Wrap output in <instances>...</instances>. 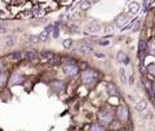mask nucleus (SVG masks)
<instances>
[{
    "label": "nucleus",
    "instance_id": "f257e3e1",
    "mask_svg": "<svg viewBox=\"0 0 155 131\" xmlns=\"http://www.w3.org/2000/svg\"><path fill=\"white\" fill-rule=\"evenodd\" d=\"M98 121L102 126H108L114 121V114L110 109H102L98 113Z\"/></svg>",
    "mask_w": 155,
    "mask_h": 131
},
{
    "label": "nucleus",
    "instance_id": "f03ea898",
    "mask_svg": "<svg viewBox=\"0 0 155 131\" xmlns=\"http://www.w3.org/2000/svg\"><path fill=\"white\" fill-rule=\"evenodd\" d=\"M96 79V71L93 69H87L82 73V82L85 84L92 83L93 81Z\"/></svg>",
    "mask_w": 155,
    "mask_h": 131
},
{
    "label": "nucleus",
    "instance_id": "7ed1b4c3",
    "mask_svg": "<svg viewBox=\"0 0 155 131\" xmlns=\"http://www.w3.org/2000/svg\"><path fill=\"white\" fill-rule=\"evenodd\" d=\"M116 117L119 118L120 122H125V121H128V118H129L128 108H127L125 105H120V107L118 108V110H116Z\"/></svg>",
    "mask_w": 155,
    "mask_h": 131
},
{
    "label": "nucleus",
    "instance_id": "20e7f679",
    "mask_svg": "<svg viewBox=\"0 0 155 131\" xmlns=\"http://www.w3.org/2000/svg\"><path fill=\"white\" fill-rule=\"evenodd\" d=\"M63 73L66 74L67 77H75L79 73V68H78L75 64H67V65L63 66Z\"/></svg>",
    "mask_w": 155,
    "mask_h": 131
},
{
    "label": "nucleus",
    "instance_id": "39448f33",
    "mask_svg": "<svg viewBox=\"0 0 155 131\" xmlns=\"http://www.w3.org/2000/svg\"><path fill=\"white\" fill-rule=\"evenodd\" d=\"M9 83L10 86H17V84H22L23 83V75L20 73H13L10 75V79H9Z\"/></svg>",
    "mask_w": 155,
    "mask_h": 131
},
{
    "label": "nucleus",
    "instance_id": "423d86ee",
    "mask_svg": "<svg viewBox=\"0 0 155 131\" xmlns=\"http://www.w3.org/2000/svg\"><path fill=\"white\" fill-rule=\"evenodd\" d=\"M51 87H52V90H53L54 92H61V91H63L65 90V82L56 79V81H53L51 83Z\"/></svg>",
    "mask_w": 155,
    "mask_h": 131
},
{
    "label": "nucleus",
    "instance_id": "0eeeda50",
    "mask_svg": "<svg viewBox=\"0 0 155 131\" xmlns=\"http://www.w3.org/2000/svg\"><path fill=\"white\" fill-rule=\"evenodd\" d=\"M80 51H82L83 53H90L93 51V47H92V44H90L89 42L83 40V42L80 43Z\"/></svg>",
    "mask_w": 155,
    "mask_h": 131
},
{
    "label": "nucleus",
    "instance_id": "6e6552de",
    "mask_svg": "<svg viewBox=\"0 0 155 131\" xmlns=\"http://www.w3.org/2000/svg\"><path fill=\"white\" fill-rule=\"evenodd\" d=\"M116 60L119 61V62H121V64H129V58H128V56H127V53H124L123 51H119L118 53H116Z\"/></svg>",
    "mask_w": 155,
    "mask_h": 131
},
{
    "label": "nucleus",
    "instance_id": "1a4fd4ad",
    "mask_svg": "<svg viewBox=\"0 0 155 131\" xmlns=\"http://www.w3.org/2000/svg\"><path fill=\"white\" fill-rule=\"evenodd\" d=\"M134 108H136V110H137L138 113L145 112V110H146V108H147L146 100H140V101H137L136 104H134Z\"/></svg>",
    "mask_w": 155,
    "mask_h": 131
},
{
    "label": "nucleus",
    "instance_id": "9d476101",
    "mask_svg": "<svg viewBox=\"0 0 155 131\" xmlns=\"http://www.w3.org/2000/svg\"><path fill=\"white\" fill-rule=\"evenodd\" d=\"M98 30H100V26H98V22H97V21H92V22H90V24L87 26L85 31H87V33H97Z\"/></svg>",
    "mask_w": 155,
    "mask_h": 131
},
{
    "label": "nucleus",
    "instance_id": "9b49d317",
    "mask_svg": "<svg viewBox=\"0 0 155 131\" xmlns=\"http://www.w3.org/2000/svg\"><path fill=\"white\" fill-rule=\"evenodd\" d=\"M106 92H107L108 96H116V95H118V90H116L115 84H113V83L107 84V87H106Z\"/></svg>",
    "mask_w": 155,
    "mask_h": 131
},
{
    "label": "nucleus",
    "instance_id": "f8f14e48",
    "mask_svg": "<svg viewBox=\"0 0 155 131\" xmlns=\"http://www.w3.org/2000/svg\"><path fill=\"white\" fill-rule=\"evenodd\" d=\"M128 20H129V17L127 16V14H121V16H119L118 18H116V25L120 27V26H123V25H125Z\"/></svg>",
    "mask_w": 155,
    "mask_h": 131
},
{
    "label": "nucleus",
    "instance_id": "ddd939ff",
    "mask_svg": "<svg viewBox=\"0 0 155 131\" xmlns=\"http://www.w3.org/2000/svg\"><path fill=\"white\" fill-rule=\"evenodd\" d=\"M147 48H149V43L144 39L140 40L138 42V52H147Z\"/></svg>",
    "mask_w": 155,
    "mask_h": 131
},
{
    "label": "nucleus",
    "instance_id": "4468645a",
    "mask_svg": "<svg viewBox=\"0 0 155 131\" xmlns=\"http://www.w3.org/2000/svg\"><path fill=\"white\" fill-rule=\"evenodd\" d=\"M40 57L44 58V60H51V58L53 57V53H52V51L43 50V51L40 52Z\"/></svg>",
    "mask_w": 155,
    "mask_h": 131
},
{
    "label": "nucleus",
    "instance_id": "2eb2a0df",
    "mask_svg": "<svg viewBox=\"0 0 155 131\" xmlns=\"http://www.w3.org/2000/svg\"><path fill=\"white\" fill-rule=\"evenodd\" d=\"M61 61H62V58L59 57V56H53V57L49 60V64H51L52 66H57L61 64Z\"/></svg>",
    "mask_w": 155,
    "mask_h": 131
},
{
    "label": "nucleus",
    "instance_id": "dca6fc26",
    "mask_svg": "<svg viewBox=\"0 0 155 131\" xmlns=\"http://www.w3.org/2000/svg\"><path fill=\"white\" fill-rule=\"evenodd\" d=\"M146 70H147V73H149L150 75L155 77V64H154V62L149 64V65L146 66Z\"/></svg>",
    "mask_w": 155,
    "mask_h": 131
},
{
    "label": "nucleus",
    "instance_id": "f3484780",
    "mask_svg": "<svg viewBox=\"0 0 155 131\" xmlns=\"http://www.w3.org/2000/svg\"><path fill=\"white\" fill-rule=\"evenodd\" d=\"M140 9V5L137 3H131L129 4V13H137Z\"/></svg>",
    "mask_w": 155,
    "mask_h": 131
},
{
    "label": "nucleus",
    "instance_id": "a211bd4d",
    "mask_svg": "<svg viewBox=\"0 0 155 131\" xmlns=\"http://www.w3.org/2000/svg\"><path fill=\"white\" fill-rule=\"evenodd\" d=\"M23 57H25L26 60H34V58L36 57V53L34 52V51H27V52H25Z\"/></svg>",
    "mask_w": 155,
    "mask_h": 131
},
{
    "label": "nucleus",
    "instance_id": "6ab92c4d",
    "mask_svg": "<svg viewBox=\"0 0 155 131\" xmlns=\"http://www.w3.org/2000/svg\"><path fill=\"white\" fill-rule=\"evenodd\" d=\"M119 79H120L121 83H127V75L124 69H119Z\"/></svg>",
    "mask_w": 155,
    "mask_h": 131
},
{
    "label": "nucleus",
    "instance_id": "aec40b11",
    "mask_svg": "<svg viewBox=\"0 0 155 131\" xmlns=\"http://www.w3.org/2000/svg\"><path fill=\"white\" fill-rule=\"evenodd\" d=\"M90 131H105V128L101 123H93L92 127H90Z\"/></svg>",
    "mask_w": 155,
    "mask_h": 131
},
{
    "label": "nucleus",
    "instance_id": "412c9836",
    "mask_svg": "<svg viewBox=\"0 0 155 131\" xmlns=\"http://www.w3.org/2000/svg\"><path fill=\"white\" fill-rule=\"evenodd\" d=\"M80 8H82V11H88V9L90 8V1H88V0L82 1V4H80Z\"/></svg>",
    "mask_w": 155,
    "mask_h": 131
},
{
    "label": "nucleus",
    "instance_id": "4be33fe9",
    "mask_svg": "<svg viewBox=\"0 0 155 131\" xmlns=\"http://www.w3.org/2000/svg\"><path fill=\"white\" fill-rule=\"evenodd\" d=\"M7 79H8L7 74H5V73H0V87H3L5 83H7Z\"/></svg>",
    "mask_w": 155,
    "mask_h": 131
},
{
    "label": "nucleus",
    "instance_id": "5701e85b",
    "mask_svg": "<svg viewBox=\"0 0 155 131\" xmlns=\"http://www.w3.org/2000/svg\"><path fill=\"white\" fill-rule=\"evenodd\" d=\"M9 57L12 58V60H20V58L22 57V53L21 52H12L9 55Z\"/></svg>",
    "mask_w": 155,
    "mask_h": 131
},
{
    "label": "nucleus",
    "instance_id": "b1692460",
    "mask_svg": "<svg viewBox=\"0 0 155 131\" xmlns=\"http://www.w3.org/2000/svg\"><path fill=\"white\" fill-rule=\"evenodd\" d=\"M147 52H149L151 56H154V57H155V43H150L149 48H147Z\"/></svg>",
    "mask_w": 155,
    "mask_h": 131
},
{
    "label": "nucleus",
    "instance_id": "393cba45",
    "mask_svg": "<svg viewBox=\"0 0 155 131\" xmlns=\"http://www.w3.org/2000/svg\"><path fill=\"white\" fill-rule=\"evenodd\" d=\"M49 35V33L46 31V30H43V31L39 34V39L41 40V42H44V40H46V37Z\"/></svg>",
    "mask_w": 155,
    "mask_h": 131
},
{
    "label": "nucleus",
    "instance_id": "a878e982",
    "mask_svg": "<svg viewBox=\"0 0 155 131\" xmlns=\"http://www.w3.org/2000/svg\"><path fill=\"white\" fill-rule=\"evenodd\" d=\"M28 40H30L31 43H38V42H40V39H39V35H31Z\"/></svg>",
    "mask_w": 155,
    "mask_h": 131
},
{
    "label": "nucleus",
    "instance_id": "bb28decb",
    "mask_svg": "<svg viewBox=\"0 0 155 131\" xmlns=\"http://www.w3.org/2000/svg\"><path fill=\"white\" fill-rule=\"evenodd\" d=\"M71 44H72V40H71V39H66V40H63V45H65V48H70V47H71Z\"/></svg>",
    "mask_w": 155,
    "mask_h": 131
},
{
    "label": "nucleus",
    "instance_id": "cd10ccee",
    "mask_svg": "<svg viewBox=\"0 0 155 131\" xmlns=\"http://www.w3.org/2000/svg\"><path fill=\"white\" fill-rule=\"evenodd\" d=\"M63 61L66 64H75V58L74 57H66V58H63Z\"/></svg>",
    "mask_w": 155,
    "mask_h": 131
},
{
    "label": "nucleus",
    "instance_id": "c85d7f7f",
    "mask_svg": "<svg viewBox=\"0 0 155 131\" xmlns=\"http://www.w3.org/2000/svg\"><path fill=\"white\" fill-rule=\"evenodd\" d=\"M140 26H141V22L136 21V22H134V25H133V29H132V30H133V31H137V30L140 29Z\"/></svg>",
    "mask_w": 155,
    "mask_h": 131
},
{
    "label": "nucleus",
    "instance_id": "c756f323",
    "mask_svg": "<svg viewBox=\"0 0 155 131\" xmlns=\"http://www.w3.org/2000/svg\"><path fill=\"white\" fill-rule=\"evenodd\" d=\"M144 9L145 12L149 11V0H144Z\"/></svg>",
    "mask_w": 155,
    "mask_h": 131
},
{
    "label": "nucleus",
    "instance_id": "7c9ffc66",
    "mask_svg": "<svg viewBox=\"0 0 155 131\" xmlns=\"http://www.w3.org/2000/svg\"><path fill=\"white\" fill-rule=\"evenodd\" d=\"M111 127H113V128H118L119 127V126H120V123H118V122H111Z\"/></svg>",
    "mask_w": 155,
    "mask_h": 131
},
{
    "label": "nucleus",
    "instance_id": "2f4dec72",
    "mask_svg": "<svg viewBox=\"0 0 155 131\" xmlns=\"http://www.w3.org/2000/svg\"><path fill=\"white\" fill-rule=\"evenodd\" d=\"M100 44L101 45H108L110 42H108V40H100Z\"/></svg>",
    "mask_w": 155,
    "mask_h": 131
},
{
    "label": "nucleus",
    "instance_id": "473e14b6",
    "mask_svg": "<svg viewBox=\"0 0 155 131\" xmlns=\"http://www.w3.org/2000/svg\"><path fill=\"white\" fill-rule=\"evenodd\" d=\"M96 56L100 58H105V55H103V53H96Z\"/></svg>",
    "mask_w": 155,
    "mask_h": 131
},
{
    "label": "nucleus",
    "instance_id": "72a5a7b5",
    "mask_svg": "<svg viewBox=\"0 0 155 131\" xmlns=\"http://www.w3.org/2000/svg\"><path fill=\"white\" fill-rule=\"evenodd\" d=\"M5 31H7V29H5V27H0V33H5Z\"/></svg>",
    "mask_w": 155,
    "mask_h": 131
},
{
    "label": "nucleus",
    "instance_id": "f704fd0d",
    "mask_svg": "<svg viewBox=\"0 0 155 131\" xmlns=\"http://www.w3.org/2000/svg\"><path fill=\"white\" fill-rule=\"evenodd\" d=\"M13 43H14V42H13V40H8V42H7V45H12Z\"/></svg>",
    "mask_w": 155,
    "mask_h": 131
},
{
    "label": "nucleus",
    "instance_id": "c9c22d12",
    "mask_svg": "<svg viewBox=\"0 0 155 131\" xmlns=\"http://www.w3.org/2000/svg\"><path fill=\"white\" fill-rule=\"evenodd\" d=\"M152 87H154V91H155V81H154V84H152Z\"/></svg>",
    "mask_w": 155,
    "mask_h": 131
},
{
    "label": "nucleus",
    "instance_id": "e433bc0d",
    "mask_svg": "<svg viewBox=\"0 0 155 131\" xmlns=\"http://www.w3.org/2000/svg\"><path fill=\"white\" fill-rule=\"evenodd\" d=\"M96 1H98V0H93V3H96Z\"/></svg>",
    "mask_w": 155,
    "mask_h": 131
},
{
    "label": "nucleus",
    "instance_id": "4c0bfd02",
    "mask_svg": "<svg viewBox=\"0 0 155 131\" xmlns=\"http://www.w3.org/2000/svg\"><path fill=\"white\" fill-rule=\"evenodd\" d=\"M120 131H125V130H120Z\"/></svg>",
    "mask_w": 155,
    "mask_h": 131
}]
</instances>
